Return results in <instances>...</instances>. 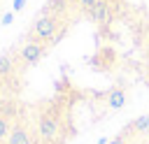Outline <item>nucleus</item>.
<instances>
[{
	"instance_id": "f257e3e1",
	"label": "nucleus",
	"mask_w": 149,
	"mask_h": 144,
	"mask_svg": "<svg viewBox=\"0 0 149 144\" xmlns=\"http://www.w3.org/2000/svg\"><path fill=\"white\" fill-rule=\"evenodd\" d=\"M79 0H44L23 30L0 51V144H70L86 111L123 100V88L102 58L95 28L91 51H74Z\"/></svg>"
},
{
	"instance_id": "f03ea898",
	"label": "nucleus",
	"mask_w": 149,
	"mask_h": 144,
	"mask_svg": "<svg viewBox=\"0 0 149 144\" xmlns=\"http://www.w3.org/2000/svg\"><path fill=\"white\" fill-rule=\"evenodd\" d=\"M2 2H5V0H0V12H2Z\"/></svg>"
}]
</instances>
